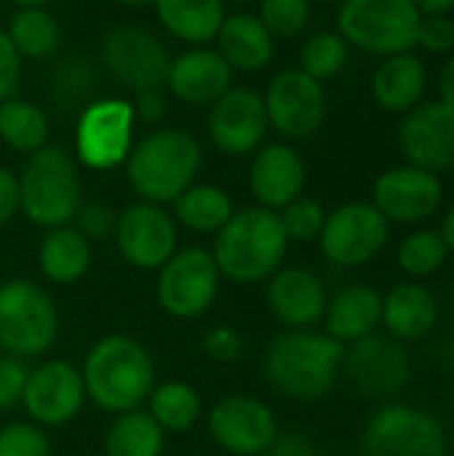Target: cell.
I'll list each match as a JSON object with an SVG mask.
<instances>
[{"instance_id": "cell-1", "label": "cell", "mask_w": 454, "mask_h": 456, "mask_svg": "<svg viewBox=\"0 0 454 456\" xmlns=\"http://www.w3.org/2000/svg\"><path fill=\"white\" fill-rule=\"evenodd\" d=\"M201 168V144L182 128H158L147 134L126 158L131 190L144 203H174Z\"/></svg>"}, {"instance_id": "cell-2", "label": "cell", "mask_w": 454, "mask_h": 456, "mask_svg": "<svg viewBox=\"0 0 454 456\" xmlns=\"http://www.w3.org/2000/svg\"><path fill=\"white\" fill-rule=\"evenodd\" d=\"M86 395L107 411H134L155 390V366L147 350L128 337L94 345L83 366Z\"/></svg>"}, {"instance_id": "cell-3", "label": "cell", "mask_w": 454, "mask_h": 456, "mask_svg": "<svg viewBox=\"0 0 454 456\" xmlns=\"http://www.w3.org/2000/svg\"><path fill=\"white\" fill-rule=\"evenodd\" d=\"M289 238L281 227L278 211L244 208L217 232L214 262L222 275L238 283H257L278 270L286 256Z\"/></svg>"}, {"instance_id": "cell-4", "label": "cell", "mask_w": 454, "mask_h": 456, "mask_svg": "<svg viewBox=\"0 0 454 456\" xmlns=\"http://www.w3.org/2000/svg\"><path fill=\"white\" fill-rule=\"evenodd\" d=\"M343 355V342L329 334L289 331L273 339L265 371L281 395L294 401H316L332 390Z\"/></svg>"}, {"instance_id": "cell-5", "label": "cell", "mask_w": 454, "mask_h": 456, "mask_svg": "<svg viewBox=\"0 0 454 456\" xmlns=\"http://www.w3.org/2000/svg\"><path fill=\"white\" fill-rule=\"evenodd\" d=\"M80 176L62 147H40L19 176V208L37 227H64L80 206Z\"/></svg>"}, {"instance_id": "cell-6", "label": "cell", "mask_w": 454, "mask_h": 456, "mask_svg": "<svg viewBox=\"0 0 454 456\" xmlns=\"http://www.w3.org/2000/svg\"><path fill=\"white\" fill-rule=\"evenodd\" d=\"M420 11L415 0H343L340 37L367 53L396 56L417 45Z\"/></svg>"}, {"instance_id": "cell-7", "label": "cell", "mask_w": 454, "mask_h": 456, "mask_svg": "<svg viewBox=\"0 0 454 456\" xmlns=\"http://www.w3.org/2000/svg\"><path fill=\"white\" fill-rule=\"evenodd\" d=\"M59 329L54 299L32 281H8L0 286V347L16 358L45 353Z\"/></svg>"}, {"instance_id": "cell-8", "label": "cell", "mask_w": 454, "mask_h": 456, "mask_svg": "<svg viewBox=\"0 0 454 456\" xmlns=\"http://www.w3.org/2000/svg\"><path fill=\"white\" fill-rule=\"evenodd\" d=\"M134 107L128 99H96L80 110L75 128V147L83 166L110 171L126 163L134 147Z\"/></svg>"}, {"instance_id": "cell-9", "label": "cell", "mask_w": 454, "mask_h": 456, "mask_svg": "<svg viewBox=\"0 0 454 456\" xmlns=\"http://www.w3.org/2000/svg\"><path fill=\"white\" fill-rule=\"evenodd\" d=\"M361 456H447V433L428 411L388 406L367 425Z\"/></svg>"}, {"instance_id": "cell-10", "label": "cell", "mask_w": 454, "mask_h": 456, "mask_svg": "<svg viewBox=\"0 0 454 456\" xmlns=\"http://www.w3.org/2000/svg\"><path fill=\"white\" fill-rule=\"evenodd\" d=\"M388 232V219L372 203H345L326 216L318 240L332 265L359 267L383 251Z\"/></svg>"}, {"instance_id": "cell-11", "label": "cell", "mask_w": 454, "mask_h": 456, "mask_svg": "<svg viewBox=\"0 0 454 456\" xmlns=\"http://www.w3.org/2000/svg\"><path fill=\"white\" fill-rule=\"evenodd\" d=\"M99 56L110 75L134 88H161L169 75L171 56L166 45L142 27H115L102 37Z\"/></svg>"}, {"instance_id": "cell-12", "label": "cell", "mask_w": 454, "mask_h": 456, "mask_svg": "<svg viewBox=\"0 0 454 456\" xmlns=\"http://www.w3.org/2000/svg\"><path fill=\"white\" fill-rule=\"evenodd\" d=\"M219 267L203 248H185L174 254L158 278V299L166 313L177 318H198L217 299Z\"/></svg>"}, {"instance_id": "cell-13", "label": "cell", "mask_w": 454, "mask_h": 456, "mask_svg": "<svg viewBox=\"0 0 454 456\" xmlns=\"http://www.w3.org/2000/svg\"><path fill=\"white\" fill-rule=\"evenodd\" d=\"M265 99V112L268 123L292 139L310 136L313 131L321 128L326 118V94L318 80L305 75L300 67L297 69H284L278 72L270 86Z\"/></svg>"}, {"instance_id": "cell-14", "label": "cell", "mask_w": 454, "mask_h": 456, "mask_svg": "<svg viewBox=\"0 0 454 456\" xmlns=\"http://www.w3.org/2000/svg\"><path fill=\"white\" fill-rule=\"evenodd\" d=\"M118 251L136 270H158L177 251V227L174 219L155 203L128 206L115 224Z\"/></svg>"}, {"instance_id": "cell-15", "label": "cell", "mask_w": 454, "mask_h": 456, "mask_svg": "<svg viewBox=\"0 0 454 456\" xmlns=\"http://www.w3.org/2000/svg\"><path fill=\"white\" fill-rule=\"evenodd\" d=\"M270 123L265 99L252 88H227L209 112V136L225 155H249L265 139Z\"/></svg>"}, {"instance_id": "cell-16", "label": "cell", "mask_w": 454, "mask_h": 456, "mask_svg": "<svg viewBox=\"0 0 454 456\" xmlns=\"http://www.w3.org/2000/svg\"><path fill=\"white\" fill-rule=\"evenodd\" d=\"M399 144L409 166L447 171L454 166V107L436 99L407 112L399 128Z\"/></svg>"}, {"instance_id": "cell-17", "label": "cell", "mask_w": 454, "mask_h": 456, "mask_svg": "<svg viewBox=\"0 0 454 456\" xmlns=\"http://www.w3.org/2000/svg\"><path fill=\"white\" fill-rule=\"evenodd\" d=\"M444 198L442 182L433 171L417 166H396L385 171L372 190V206L388 219L412 224L439 211Z\"/></svg>"}, {"instance_id": "cell-18", "label": "cell", "mask_w": 454, "mask_h": 456, "mask_svg": "<svg viewBox=\"0 0 454 456\" xmlns=\"http://www.w3.org/2000/svg\"><path fill=\"white\" fill-rule=\"evenodd\" d=\"M21 401L35 422L48 428L64 425L78 417L86 401L83 374L72 363L48 361L29 371Z\"/></svg>"}, {"instance_id": "cell-19", "label": "cell", "mask_w": 454, "mask_h": 456, "mask_svg": "<svg viewBox=\"0 0 454 456\" xmlns=\"http://www.w3.org/2000/svg\"><path fill=\"white\" fill-rule=\"evenodd\" d=\"M209 430L225 452L235 456L265 454V449L278 436L273 411L265 403L246 395L219 401L211 409Z\"/></svg>"}, {"instance_id": "cell-20", "label": "cell", "mask_w": 454, "mask_h": 456, "mask_svg": "<svg viewBox=\"0 0 454 456\" xmlns=\"http://www.w3.org/2000/svg\"><path fill=\"white\" fill-rule=\"evenodd\" d=\"M353 385L367 395H393L409 382V355L385 337H364L343 355Z\"/></svg>"}, {"instance_id": "cell-21", "label": "cell", "mask_w": 454, "mask_h": 456, "mask_svg": "<svg viewBox=\"0 0 454 456\" xmlns=\"http://www.w3.org/2000/svg\"><path fill=\"white\" fill-rule=\"evenodd\" d=\"M166 86L187 104H214L227 88H233V69L219 51L195 45L171 59Z\"/></svg>"}, {"instance_id": "cell-22", "label": "cell", "mask_w": 454, "mask_h": 456, "mask_svg": "<svg viewBox=\"0 0 454 456\" xmlns=\"http://www.w3.org/2000/svg\"><path fill=\"white\" fill-rule=\"evenodd\" d=\"M305 163L297 150L286 144H270L257 152L249 168V187L262 208L281 211L300 198L305 187Z\"/></svg>"}, {"instance_id": "cell-23", "label": "cell", "mask_w": 454, "mask_h": 456, "mask_svg": "<svg viewBox=\"0 0 454 456\" xmlns=\"http://www.w3.org/2000/svg\"><path fill=\"white\" fill-rule=\"evenodd\" d=\"M268 305L273 315L294 329L313 326L326 313V291L324 283L300 267H289L276 273V278L268 286Z\"/></svg>"}, {"instance_id": "cell-24", "label": "cell", "mask_w": 454, "mask_h": 456, "mask_svg": "<svg viewBox=\"0 0 454 456\" xmlns=\"http://www.w3.org/2000/svg\"><path fill=\"white\" fill-rule=\"evenodd\" d=\"M217 51L230 64V69L260 72L273 61L276 37L257 16L230 13L217 32Z\"/></svg>"}, {"instance_id": "cell-25", "label": "cell", "mask_w": 454, "mask_h": 456, "mask_svg": "<svg viewBox=\"0 0 454 456\" xmlns=\"http://www.w3.org/2000/svg\"><path fill=\"white\" fill-rule=\"evenodd\" d=\"M428 86L425 64L407 53L385 56L372 77V96L388 112H409L420 104Z\"/></svg>"}, {"instance_id": "cell-26", "label": "cell", "mask_w": 454, "mask_h": 456, "mask_svg": "<svg viewBox=\"0 0 454 456\" xmlns=\"http://www.w3.org/2000/svg\"><path fill=\"white\" fill-rule=\"evenodd\" d=\"M326 334L337 342H359L383 321V297L372 286H348L326 305Z\"/></svg>"}, {"instance_id": "cell-27", "label": "cell", "mask_w": 454, "mask_h": 456, "mask_svg": "<svg viewBox=\"0 0 454 456\" xmlns=\"http://www.w3.org/2000/svg\"><path fill=\"white\" fill-rule=\"evenodd\" d=\"M153 5L163 29L190 45L214 40L225 21L222 0H155Z\"/></svg>"}, {"instance_id": "cell-28", "label": "cell", "mask_w": 454, "mask_h": 456, "mask_svg": "<svg viewBox=\"0 0 454 456\" xmlns=\"http://www.w3.org/2000/svg\"><path fill=\"white\" fill-rule=\"evenodd\" d=\"M383 321L401 339L425 337L439 321V305L425 286L399 283L383 299Z\"/></svg>"}, {"instance_id": "cell-29", "label": "cell", "mask_w": 454, "mask_h": 456, "mask_svg": "<svg viewBox=\"0 0 454 456\" xmlns=\"http://www.w3.org/2000/svg\"><path fill=\"white\" fill-rule=\"evenodd\" d=\"M91 262V246L83 232L75 227H54L40 240L37 265L43 275L54 283H75L86 275Z\"/></svg>"}, {"instance_id": "cell-30", "label": "cell", "mask_w": 454, "mask_h": 456, "mask_svg": "<svg viewBox=\"0 0 454 456\" xmlns=\"http://www.w3.org/2000/svg\"><path fill=\"white\" fill-rule=\"evenodd\" d=\"M174 206L177 219L195 232H219L235 214L230 195L214 184H190Z\"/></svg>"}, {"instance_id": "cell-31", "label": "cell", "mask_w": 454, "mask_h": 456, "mask_svg": "<svg viewBox=\"0 0 454 456\" xmlns=\"http://www.w3.org/2000/svg\"><path fill=\"white\" fill-rule=\"evenodd\" d=\"M0 139L16 152H37L48 139V118L45 112L24 99L0 102Z\"/></svg>"}, {"instance_id": "cell-32", "label": "cell", "mask_w": 454, "mask_h": 456, "mask_svg": "<svg viewBox=\"0 0 454 456\" xmlns=\"http://www.w3.org/2000/svg\"><path fill=\"white\" fill-rule=\"evenodd\" d=\"M104 449L107 456H161L163 430L150 414L126 411L110 425Z\"/></svg>"}, {"instance_id": "cell-33", "label": "cell", "mask_w": 454, "mask_h": 456, "mask_svg": "<svg viewBox=\"0 0 454 456\" xmlns=\"http://www.w3.org/2000/svg\"><path fill=\"white\" fill-rule=\"evenodd\" d=\"M5 32L21 59H48L62 37L56 19L45 8H19Z\"/></svg>"}, {"instance_id": "cell-34", "label": "cell", "mask_w": 454, "mask_h": 456, "mask_svg": "<svg viewBox=\"0 0 454 456\" xmlns=\"http://www.w3.org/2000/svg\"><path fill=\"white\" fill-rule=\"evenodd\" d=\"M198 414L201 401L185 382H166L150 393V417L161 425V430L182 433L195 425Z\"/></svg>"}, {"instance_id": "cell-35", "label": "cell", "mask_w": 454, "mask_h": 456, "mask_svg": "<svg viewBox=\"0 0 454 456\" xmlns=\"http://www.w3.org/2000/svg\"><path fill=\"white\" fill-rule=\"evenodd\" d=\"M348 61V43L340 37V32H316L305 40L300 51V69L310 75L313 80L324 83L334 77Z\"/></svg>"}, {"instance_id": "cell-36", "label": "cell", "mask_w": 454, "mask_h": 456, "mask_svg": "<svg viewBox=\"0 0 454 456\" xmlns=\"http://www.w3.org/2000/svg\"><path fill=\"white\" fill-rule=\"evenodd\" d=\"M96 86H99V77H96L94 67L86 59H70L51 77V99L62 110L86 107L91 102V94L96 91Z\"/></svg>"}, {"instance_id": "cell-37", "label": "cell", "mask_w": 454, "mask_h": 456, "mask_svg": "<svg viewBox=\"0 0 454 456\" xmlns=\"http://www.w3.org/2000/svg\"><path fill=\"white\" fill-rule=\"evenodd\" d=\"M447 243L442 238V232L433 230H420L409 238L401 240L399 246V265L401 270H407L409 275H433L436 270H442V265L447 262Z\"/></svg>"}, {"instance_id": "cell-38", "label": "cell", "mask_w": 454, "mask_h": 456, "mask_svg": "<svg viewBox=\"0 0 454 456\" xmlns=\"http://www.w3.org/2000/svg\"><path fill=\"white\" fill-rule=\"evenodd\" d=\"M273 37H294L310 19V0H260V16Z\"/></svg>"}, {"instance_id": "cell-39", "label": "cell", "mask_w": 454, "mask_h": 456, "mask_svg": "<svg viewBox=\"0 0 454 456\" xmlns=\"http://www.w3.org/2000/svg\"><path fill=\"white\" fill-rule=\"evenodd\" d=\"M278 219H281V227H284L289 240H313L324 230L326 211L316 200L297 198V200H292L289 206L281 208Z\"/></svg>"}, {"instance_id": "cell-40", "label": "cell", "mask_w": 454, "mask_h": 456, "mask_svg": "<svg viewBox=\"0 0 454 456\" xmlns=\"http://www.w3.org/2000/svg\"><path fill=\"white\" fill-rule=\"evenodd\" d=\"M48 438L27 422H16L0 430V456H48Z\"/></svg>"}, {"instance_id": "cell-41", "label": "cell", "mask_w": 454, "mask_h": 456, "mask_svg": "<svg viewBox=\"0 0 454 456\" xmlns=\"http://www.w3.org/2000/svg\"><path fill=\"white\" fill-rule=\"evenodd\" d=\"M75 222H78V232H83L86 238H104L110 232H115V224H118V216L115 211L102 203V200H88V203H80L78 211H75Z\"/></svg>"}, {"instance_id": "cell-42", "label": "cell", "mask_w": 454, "mask_h": 456, "mask_svg": "<svg viewBox=\"0 0 454 456\" xmlns=\"http://www.w3.org/2000/svg\"><path fill=\"white\" fill-rule=\"evenodd\" d=\"M27 377H29V369L21 363V358L0 355V411L13 409L21 401Z\"/></svg>"}, {"instance_id": "cell-43", "label": "cell", "mask_w": 454, "mask_h": 456, "mask_svg": "<svg viewBox=\"0 0 454 456\" xmlns=\"http://www.w3.org/2000/svg\"><path fill=\"white\" fill-rule=\"evenodd\" d=\"M417 45L428 53H447L454 48V21L447 16H423L417 27Z\"/></svg>"}, {"instance_id": "cell-44", "label": "cell", "mask_w": 454, "mask_h": 456, "mask_svg": "<svg viewBox=\"0 0 454 456\" xmlns=\"http://www.w3.org/2000/svg\"><path fill=\"white\" fill-rule=\"evenodd\" d=\"M21 77V56L11 43L8 32L0 29V102L11 99Z\"/></svg>"}, {"instance_id": "cell-45", "label": "cell", "mask_w": 454, "mask_h": 456, "mask_svg": "<svg viewBox=\"0 0 454 456\" xmlns=\"http://www.w3.org/2000/svg\"><path fill=\"white\" fill-rule=\"evenodd\" d=\"M203 350L214 358V361H222V363H230V361H238L241 353H244V339L238 337V331L227 329V326H219V329H211L206 337H203Z\"/></svg>"}, {"instance_id": "cell-46", "label": "cell", "mask_w": 454, "mask_h": 456, "mask_svg": "<svg viewBox=\"0 0 454 456\" xmlns=\"http://www.w3.org/2000/svg\"><path fill=\"white\" fill-rule=\"evenodd\" d=\"M131 107L139 120L158 123L166 115V96L161 94V88H142V91H136V102Z\"/></svg>"}, {"instance_id": "cell-47", "label": "cell", "mask_w": 454, "mask_h": 456, "mask_svg": "<svg viewBox=\"0 0 454 456\" xmlns=\"http://www.w3.org/2000/svg\"><path fill=\"white\" fill-rule=\"evenodd\" d=\"M265 456H316V446L302 433H284L265 449Z\"/></svg>"}, {"instance_id": "cell-48", "label": "cell", "mask_w": 454, "mask_h": 456, "mask_svg": "<svg viewBox=\"0 0 454 456\" xmlns=\"http://www.w3.org/2000/svg\"><path fill=\"white\" fill-rule=\"evenodd\" d=\"M19 211V179L0 168V227L11 222V216Z\"/></svg>"}, {"instance_id": "cell-49", "label": "cell", "mask_w": 454, "mask_h": 456, "mask_svg": "<svg viewBox=\"0 0 454 456\" xmlns=\"http://www.w3.org/2000/svg\"><path fill=\"white\" fill-rule=\"evenodd\" d=\"M439 91H442V102H447V104H452L454 107V56L442 67Z\"/></svg>"}, {"instance_id": "cell-50", "label": "cell", "mask_w": 454, "mask_h": 456, "mask_svg": "<svg viewBox=\"0 0 454 456\" xmlns=\"http://www.w3.org/2000/svg\"><path fill=\"white\" fill-rule=\"evenodd\" d=\"M420 16H447L454 8V0H415Z\"/></svg>"}, {"instance_id": "cell-51", "label": "cell", "mask_w": 454, "mask_h": 456, "mask_svg": "<svg viewBox=\"0 0 454 456\" xmlns=\"http://www.w3.org/2000/svg\"><path fill=\"white\" fill-rule=\"evenodd\" d=\"M442 238H444V243H447V248L454 251V206L447 211V216H444V230H442Z\"/></svg>"}, {"instance_id": "cell-52", "label": "cell", "mask_w": 454, "mask_h": 456, "mask_svg": "<svg viewBox=\"0 0 454 456\" xmlns=\"http://www.w3.org/2000/svg\"><path fill=\"white\" fill-rule=\"evenodd\" d=\"M112 3H118L123 8H144V5H153L155 0H112Z\"/></svg>"}, {"instance_id": "cell-53", "label": "cell", "mask_w": 454, "mask_h": 456, "mask_svg": "<svg viewBox=\"0 0 454 456\" xmlns=\"http://www.w3.org/2000/svg\"><path fill=\"white\" fill-rule=\"evenodd\" d=\"M13 5H19V8H43L48 0H11Z\"/></svg>"}, {"instance_id": "cell-54", "label": "cell", "mask_w": 454, "mask_h": 456, "mask_svg": "<svg viewBox=\"0 0 454 456\" xmlns=\"http://www.w3.org/2000/svg\"><path fill=\"white\" fill-rule=\"evenodd\" d=\"M313 3H343V0H313Z\"/></svg>"}, {"instance_id": "cell-55", "label": "cell", "mask_w": 454, "mask_h": 456, "mask_svg": "<svg viewBox=\"0 0 454 456\" xmlns=\"http://www.w3.org/2000/svg\"><path fill=\"white\" fill-rule=\"evenodd\" d=\"M230 3H252V0H230Z\"/></svg>"}, {"instance_id": "cell-56", "label": "cell", "mask_w": 454, "mask_h": 456, "mask_svg": "<svg viewBox=\"0 0 454 456\" xmlns=\"http://www.w3.org/2000/svg\"><path fill=\"white\" fill-rule=\"evenodd\" d=\"M0 3H3V0H0Z\"/></svg>"}]
</instances>
